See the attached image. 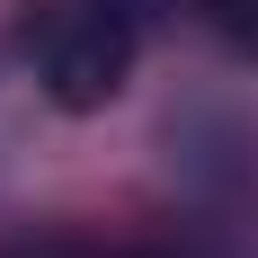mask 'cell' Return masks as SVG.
Segmentation results:
<instances>
[{
    "mask_svg": "<svg viewBox=\"0 0 258 258\" xmlns=\"http://www.w3.org/2000/svg\"><path fill=\"white\" fill-rule=\"evenodd\" d=\"M134 53H143V18L116 9V0H62L36 36V80L62 116H98V107L125 98Z\"/></svg>",
    "mask_w": 258,
    "mask_h": 258,
    "instance_id": "1",
    "label": "cell"
},
{
    "mask_svg": "<svg viewBox=\"0 0 258 258\" xmlns=\"http://www.w3.org/2000/svg\"><path fill=\"white\" fill-rule=\"evenodd\" d=\"M187 18L205 27L214 45H232V53L258 62V0H187Z\"/></svg>",
    "mask_w": 258,
    "mask_h": 258,
    "instance_id": "2",
    "label": "cell"
},
{
    "mask_svg": "<svg viewBox=\"0 0 258 258\" xmlns=\"http://www.w3.org/2000/svg\"><path fill=\"white\" fill-rule=\"evenodd\" d=\"M9 258H160V249H98V240H36V249H9Z\"/></svg>",
    "mask_w": 258,
    "mask_h": 258,
    "instance_id": "3",
    "label": "cell"
},
{
    "mask_svg": "<svg viewBox=\"0 0 258 258\" xmlns=\"http://www.w3.org/2000/svg\"><path fill=\"white\" fill-rule=\"evenodd\" d=\"M116 9H134V18L152 27V18H160V9H169V0H116Z\"/></svg>",
    "mask_w": 258,
    "mask_h": 258,
    "instance_id": "4",
    "label": "cell"
}]
</instances>
